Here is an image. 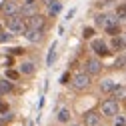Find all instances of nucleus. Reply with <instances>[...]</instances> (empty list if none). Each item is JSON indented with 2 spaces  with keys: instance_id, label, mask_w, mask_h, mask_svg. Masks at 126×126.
Here are the masks:
<instances>
[{
  "instance_id": "nucleus-9",
  "label": "nucleus",
  "mask_w": 126,
  "mask_h": 126,
  "mask_svg": "<svg viewBox=\"0 0 126 126\" xmlns=\"http://www.w3.org/2000/svg\"><path fill=\"white\" fill-rule=\"evenodd\" d=\"M24 36L30 40V42H38L42 38V30H36V28H26L24 30Z\"/></svg>"
},
{
  "instance_id": "nucleus-6",
  "label": "nucleus",
  "mask_w": 126,
  "mask_h": 126,
  "mask_svg": "<svg viewBox=\"0 0 126 126\" xmlns=\"http://www.w3.org/2000/svg\"><path fill=\"white\" fill-rule=\"evenodd\" d=\"M92 50L96 52L98 56H108V54H110V50L106 48V44H104L102 40H92Z\"/></svg>"
},
{
  "instance_id": "nucleus-21",
  "label": "nucleus",
  "mask_w": 126,
  "mask_h": 126,
  "mask_svg": "<svg viewBox=\"0 0 126 126\" xmlns=\"http://www.w3.org/2000/svg\"><path fill=\"white\" fill-rule=\"evenodd\" d=\"M6 76L10 78V80H18V78H20V72H16V70H8Z\"/></svg>"
},
{
  "instance_id": "nucleus-29",
  "label": "nucleus",
  "mask_w": 126,
  "mask_h": 126,
  "mask_svg": "<svg viewBox=\"0 0 126 126\" xmlns=\"http://www.w3.org/2000/svg\"><path fill=\"white\" fill-rule=\"evenodd\" d=\"M6 40H10V34H2L0 36V42H6Z\"/></svg>"
},
{
  "instance_id": "nucleus-19",
  "label": "nucleus",
  "mask_w": 126,
  "mask_h": 126,
  "mask_svg": "<svg viewBox=\"0 0 126 126\" xmlns=\"http://www.w3.org/2000/svg\"><path fill=\"white\" fill-rule=\"evenodd\" d=\"M58 120H60V122H68V120H70V112H68V108H62L60 112H58Z\"/></svg>"
},
{
  "instance_id": "nucleus-27",
  "label": "nucleus",
  "mask_w": 126,
  "mask_h": 126,
  "mask_svg": "<svg viewBox=\"0 0 126 126\" xmlns=\"http://www.w3.org/2000/svg\"><path fill=\"white\" fill-rule=\"evenodd\" d=\"M0 112H8V104L6 102H0Z\"/></svg>"
},
{
  "instance_id": "nucleus-2",
  "label": "nucleus",
  "mask_w": 126,
  "mask_h": 126,
  "mask_svg": "<svg viewBox=\"0 0 126 126\" xmlns=\"http://www.w3.org/2000/svg\"><path fill=\"white\" fill-rule=\"evenodd\" d=\"M88 84H90V74H88V72H78V74H74L72 86H74L76 90H84Z\"/></svg>"
},
{
  "instance_id": "nucleus-4",
  "label": "nucleus",
  "mask_w": 126,
  "mask_h": 126,
  "mask_svg": "<svg viewBox=\"0 0 126 126\" xmlns=\"http://www.w3.org/2000/svg\"><path fill=\"white\" fill-rule=\"evenodd\" d=\"M84 68H86V72H88L90 76H94V74H100V70H102V64H100V60H96V58H88Z\"/></svg>"
},
{
  "instance_id": "nucleus-23",
  "label": "nucleus",
  "mask_w": 126,
  "mask_h": 126,
  "mask_svg": "<svg viewBox=\"0 0 126 126\" xmlns=\"http://www.w3.org/2000/svg\"><path fill=\"white\" fill-rule=\"evenodd\" d=\"M12 86H10V82H0V92H8Z\"/></svg>"
},
{
  "instance_id": "nucleus-16",
  "label": "nucleus",
  "mask_w": 126,
  "mask_h": 126,
  "mask_svg": "<svg viewBox=\"0 0 126 126\" xmlns=\"http://www.w3.org/2000/svg\"><path fill=\"white\" fill-rule=\"evenodd\" d=\"M126 98V88L124 86H116L114 88V100H124Z\"/></svg>"
},
{
  "instance_id": "nucleus-10",
  "label": "nucleus",
  "mask_w": 126,
  "mask_h": 126,
  "mask_svg": "<svg viewBox=\"0 0 126 126\" xmlns=\"http://www.w3.org/2000/svg\"><path fill=\"white\" fill-rule=\"evenodd\" d=\"M2 12L6 14V16H12V14H16V12H18V6L14 4V2H4V6H2Z\"/></svg>"
},
{
  "instance_id": "nucleus-3",
  "label": "nucleus",
  "mask_w": 126,
  "mask_h": 126,
  "mask_svg": "<svg viewBox=\"0 0 126 126\" xmlns=\"http://www.w3.org/2000/svg\"><path fill=\"white\" fill-rule=\"evenodd\" d=\"M100 110H102L104 116H116L118 114V100H114V98L112 100H104Z\"/></svg>"
},
{
  "instance_id": "nucleus-25",
  "label": "nucleus",
  "mask_w": 126,
  "mask_h": 126,
  "mask_svg": "<svg viewBox=\"0 0 126 126\" xmlns=\"http://www.w3.org/2000/svg\"><path fill=\"white\" fill-rule=\"evenodd\" d=\"M82 34H84V38H92L94 30H92V28H84V32H82Z\"/></svg>"
},
{
  "instance_id": "nucleus-26",
  "label": "nucleus",
  "mask_w": 126,
  "mask_h": 126,
  "mask_svg": "<svg viewBox=\"0 0 126 126\" xmlns=\"http://www.w3.org/2000/svg\"><path fill=\"white\" fill-rule=\"evenodd\" d=\"M68 80H70V74H68V72H66V74H62L60 82H62V84H68Z\"/></svg>"
},
{
  "instance_id": "nucleus-7",
  "label": "nucleus",
  "mask_w": 126,
  "mask_h": 126,
  "mask_svg": "<svg viewBox=\"0 0 126 126\" xmlns=\"http://www.w3.org/2000/svg\"><path fill=\"white\" fill-rule=\"evenodd\" d=\"M36 6H38V0H26L22 6V16H32L36 12Z\"/></svg>"
},
{
  "instance_id": "nucleus-24",
  "label": "nucleus",
  "mask_w": 126,
  "mask_h": 126,
  "mask_svg": "<svg viewBox=\"0 0 126 126\" xmlns=\"http://www.w3.org/2000/svg\"><path fill=\"white\" fill-rule=\"evenodd\" d=\"M114 126H126V118H122V116H116V122H114Z\"/></svg>"
},
{
  "instance_id": "nucleus-5",
  "label": "nucleus",
  "mask_w": 126,
  "mask_h": 126,
  "mask_svg": "<svg viewBox=\"0 0 126 126\" xmlns=\"http://www.w3.org/2000/svg\"><path fill=\"white\" fill-rule=\"evenodd\" d=\"M46 24V20L42 16H38V14H32L28 20H26V28H36V30H42Z\"/></svg>"
},
{
  "instance_id": "nucleus-17",
  "label": "nucleus",
  "mask_w": 126,
  "mask_h": 126,
  "mask_svg": "<svg viewBox=\"0 0 126 126\" xmlns=\"http://www.w3.org/2000/svg\"><path fill=\"white\" fill-rule=\"evenodd\" d=\"M60 2H56V0H52V2L48 4V12H50V16H56V14L60 12Z\"/></svg>"
},
{
  "instance_id": "nucleus-22",
  "label": "nucleus",
  "mask_w": 126,
  "mask_h": 126,
  "mask_svg": "<svg viewBox=\"0 0 126 126\" xmlns=\"http://www.w3.org/2000/svg\"><path fill=\"white\" fill-rule=\"evenodd\" d=\"M114 66H116V68H124V66H126V58H124V56L116 58V62H114Z\"/></svg>"
},
{
  "instance_id": "nucleus-18",
  "label": "nucleus",
  "mask_w": 126,
  "mask_h": 126,
  "mask_svg": "<svg viewBox=\"0 0 126 126\" xmlns=\"http://www.w3.org/2000/svg\"><path fill=\"white\" fill-rule=\"evenodd\" d=\"M54 58H56V44H52V48H50V52H48V58H46V64L52 66V64H54Z\"/></svg>"
},
{
  "instance_id": "nucleus-12",
  "label": "nucleus",
  "mask_w": 126,
  "mask_h": 126,
  "mask_svg": "<svg viewBox=\"0 0 126 126\" xmlns=\"http://www.w3.org/2000/svg\"><path fill=\"white\" fill-rule=\"evenodd\" d=\"M116 18H110V16H106V14H98L96 16V24L98 26H106V24H110V22H114Z\"/></svg>"
},
{
  "instance_id": "nucleus-28",
  "label": "nucleus",
  "mask_w": 126,
  "mask_h": 126,
  "mask_svg": "<svg viewBox=\"0 0 126 126\" xmlns=\"http://www.w3.org/2000/svg\"><path fill=\"white\" fill-rule=\"evenodd\" d=\"M10 52H12V54H24V48H12Z\"/></svg>"
},
{
  "instance_id": "nucleus-14",
  "label": "nucleus",
  "mask_w": 126,
  "mask_h": 126,
  "mask_svg": "<svg viewBox=\"0 0 126 126\" xmlns=\"http://www.w3.org/2000/svg\"><path fill=\"white\" fill-rule=\"evenodd\" d=\"M114 88H116V82L114 80H104L100 84V90L102 92H114Z\"/></svg>"
},
{
  "instance_id": "nucleus-11",
  "label": "nucleus",
  "mask_w": 126,
  "mask_h": 126,
  "mask_svg": "<svg viewBox=\"0 0 126 126\" xmlns=\"http://www.w3.org/2000/svg\"><path fill=\"white\" fill-rule=\"evenodd\" d=\"M104 28H106V32H108L110 36H118V34H120V26H118L116 20H114V22H110V24H106Z\"/></svg>"
},
{
  "instance_id": "nucleus-13",
  "label": "nucleus",
  "mask_w": 126,
  "mask_h": 126,
  "mask_svg": "<svg viewBox=\"0 0 126 126\" xmlns=\"http://www.w3.org/2000/svg\"><path fill=\"white\" fill-rule=\"evenodd\" d=\"M124 46H126L124 38H120V36H112V48H114V50H124Z\"/></svg>"
},
{
  "instance_id": "nucleus-20",
  "label": "nucleus",
  "mask_w": 126,
  "mask_h": 126,
  "mask_svg": "<svg viewBox=\"0 0 126 126\" xmlns=\"http://www.w3.org/2000/svg\"><path fill=\"white\" fill-rule=\"evenodd\" d=\"M116 18H120V20H126V6H124V4L116 8Z\"/></svg>"
},
{
  "instance_id": "nucleus-31",
  "label": "nucleus",
  "mask_w": 126,
  "mask_h": 126,
  "mask_svg": "<svg viewBox=\"0 0 126 126\" xmlns=\"http://www.w3.org/2000/svg\"><path fill=\"white\" fill-rule=\"evenodd\" d=\"M2 122H4V120H0V124H2Z\"/></svg>"
},
{
  "instance_id": "nucleus-30",
  "label": "nucleus",
  "mask_w": 126,
  "mask_h": 126,
  "mask_svg": "<svg viewBox=\"0 0 126 126\" xmlns=\"http://www.w3.org/2000/svg\"><path fill=\"white\" fill-rule=\"evenodd\" d=\"M0 32H2V26H0Z\"/></svg>"
},
{
  "instance_id": "nucleus-8",
  "label": "nucleus",
  "mask_w": 126,
  "mask_h": 126,
  "mask_svg": "<svg viewBox=\"0 0 126 126\" xmlns=\"http://www.w3.org/2000/svg\"><path fill=\"white\" fill-rule=\"evenodd\" d=\"M84 124H86V126H100V114H96V112H86V114H84Z\"/></svg>"
},
{
  "instance_id": "nucleus-1",
  "label": "nucleus",
  "mask_w": 126,
  "mask_h": 126,
  "mask_svg": "<svg viewBox=\"0 0 126 126\" xmlns=\"http://www.w3.org/2000/svg\"><path fill=\"white\" fill-rule=\"evenodd\" d=\"M6 26H8V30H12V32H24V30H26V22H24L22 16H18V14L8 16Z\"/></svg>"
},
{
  "instance_id": "nucleus-15",
  "label": "nucleus",
  "mask_w": 126,
  "mask_h": 126,
  "mask_svg": "<svg viewBox=\"0 0 126 126\" xmlns=\"http://www.w3.org/2000/svg\"><path fill=\"white\" fill-rule=\"evenodd\" d=\"M34 70H36V68H34L32 62H24V64L20 66V72H22V74H28V76H30V74H34Z\"/></svg>"
}]
</instances>
